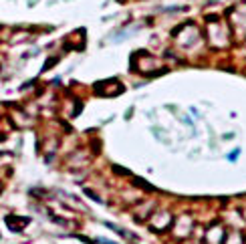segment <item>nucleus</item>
Returning <instances> with one entry per match:
<instances>
[{
    "mask_svg": "<svg viewBox=\"0 0 246 244\" xmlns=\"http://www.w3.org/2000/svg\"><path fill=\"white\" fill-rule=\"evenodd\" d=\"M236 156H240V149H234V151L228 156V160H230V162H234V160H236Z\"/></svg>",
    "mask_w": 246,
    "mask_h": 244,
    "instance_id": "nucleus-1",
    "label": "nucleus"
}]
</instances>
